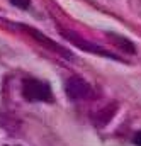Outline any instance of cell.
Here are the masks:
<instances>
[{"instance_id":"3","label":"cell","mask_w":141,"mask_h":146,"mask_svg":"<svg viewBox=\"0 0 141 146\" xmlns=\"http://www.w3.org/2000/svg\"><path fill=\"white\" fill-rule=\"evenodd\" d=\"M10 2L19 9H27L29 7V0H10Z\"/></svg>"},{"instance_id":"2","label":"cell","mask_w":141,"mask_h":146,"mask_svg":"<svg viewBox=\"0 0 141 146\" xmlns=\"http://www.w3.org/2000/svg\"><path fill=\"white\" fill-rule=\"evenodd\" d=\"M65 92L68 95L70 100H87L92 97V87L82 78V76H71L68 78L67 85H65Z\"/></svg>"},{"instance_id":"1","label":"cell","mask_w":141,"mask_h":146,"mask_svg":"<svg viewBox=\"0 0 141 146\" xmlns=\"http://www.w3.org/2000/svg\"><path fill=\"white\" fill-rule=\"evenodd\" d=\"M22 97L29 102H51L53 100L49 85L37 78H26L22 82Z\"/></svg>"},{"instance_id":"5","label":"cell","mask_w":141,"mask_h":146,"mask_svg":"<svg viewBox=\"0 0 141 146\" xmlns=\"http://www.w3.org/2000/svg\"><path fill=\"white\" fill-rule=\"evenodd\" d=\"M7 146H12V145H7Z\"/></svg>"},{"instance_id":"4","label":"cell","mask_w":141,"mask_h":146,"mask_svg":"<svg viewBox=\"0 0 141 146\" xmlns=\"http://www.w3.org/2000/svg\"><path fill=\"white\" fill-rule=\"evenodd\" d=\"M134 143H136L138 146H141V133H138V134L134 136Z\"/></svg>"}]
</instances>
